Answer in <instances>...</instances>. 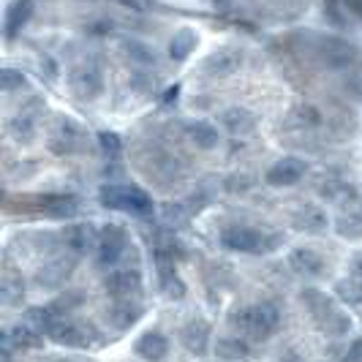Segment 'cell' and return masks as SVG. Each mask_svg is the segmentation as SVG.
Masks as SVG:
<instances>
[{
	"label": "cell",
	"instance_id": "30bf717a",
	"mask_svg": "<svg viewBox=\"0 0 362 362\" xmlns=\"http://www.w3.org/2000/svg\"><path fill=\"white\" fill-rule=\"evenodd\" d=\"M305 172H308V163L303 161V158H297V156H284L281 161H275L270 169H267L264 180H267V185H272V188H289V185H297V182L303 180Z\"/></svg>",
	"mask_w": 362,
	"mask_h": 362
},
{
	"label": "cell",
	"instance_id": "d6986e66",
	"mask_svg": "<svg viewBox=\"0 0 362 362\" xmlns=\"http://www.w3.org/2000/svg\"><path fill=\"white\" fill-rule=\"evenodd\" d=\"M291 223H294V229H300V232H308V235H322L327 226H329V218L322 207H316V204H303L294 216H291Z\"/></svg>",
	"mask_w": 362,
	"mask_h": 362
},
{
	"label": "cell",
	"instance_id": "4fadbf2b",
	"mask_svg": "<svg viewBox=\"0 0 362 362\" xmlns=\"http://www.w3.org/2000/svg\"><path fill=\"white\" fill-rule=\"evenodd\" d=\"M98 237H101V229H95V223H71L63 232V243L74 254H95Z\"/></svg>",
	"mask_w": 362,
	"mask_h": 362
},
{
	"label": "cell",
	"instance_id": "1f68e13d",
	"mask_svg": "<svg viewBox=\"0 0 362 362\" xmlns=\"http://www.w3.org/2000/svg\"><path fill=\"white\" fill-rule=\"evenodd\" d=\"M98 145H101V150L107 153L109 158H117L120 150H123V142H120V136L115 131H101L98 134Z\"/></svg>",
	"mask_w": 362,
	"mask_h": 362
},
{
	"label": "cell",
	"instance_id": "2e32d148",
	"mask_svg": "<svg viewBox=\"0 0 362 362\" xmlns=\"http://www.w3.org/2000/svg\"><path fill=\"white\" fill-rule=\"evenodd\" d=\"M134 351H136L139 360H145V362H163L166 354H169V341H166L163 332L150 329V332H142V335L136 338Z\"/></svg>",
	"mask_w": 362,
	"mask_h": 362
},
{
	"label": "cell",
	"instance_id": "d6a6232c",
	"mask_svg": "<svg viewBox=\"0 0 362 362\" xmlns=\"http://www.w3.org/2000/svg\"><path fill=\"white\" fill-rule=\"evenodd\" d=\"M294 117H297V123H300V126H305V128L319 123V112H316L313 107H300L297 112H294Z\"/></svg>",
	"mask_w": 362,
	"mask_h": 362
},
{
	"label": "cell",
	"instance_id": "f1b7e54d",
	"mask_svg": "<svg viewBox=\"0 0 362 362\" xmlns=\"http://www.w3.org/2000/svg\"><path fill=\"white\" fill-rule=\"evenodd\" d=\"M335 232L346 240H360L362 237V216L354 210L351 216H341L335 218Z\"/></svg>",
	"mask_w": 362,
	"mask_h": 362
},
{
	"label": "cell",
	"instance_id": "8d00e7d4",
	"mask_svg": "<svg viewBox=\"0 0 362 362\" xmlns=\"http://www.w3.org/2000/svg\"><path fill=\"white\" fill-rule=\"evenodd\" d=\"M351 3H354V6H357V8L362 11V0H351Z\"/></svg>",
	"mask_w": 362,
	"mask_h": 362
},
{
	"label": "cell",
	"instance_id": "4316f807",
	"mask_svg": "<svg viewBox=\"0 0 362 362\" xmlns=\"http://www.w3.org/2000/svg\"><path fill=\"white\" fill-rule=\"evenodd\" d=\"M0 289H3V303H6V305H14V303L22 300V294H25V284H22V278H17L14 270H6L3 272Z\"/></svg>",
	"mask_w": 362,
	"mask_h": 362
},
{
	"label": "cell",
	"instance_id": "7a4b0ae2",
	"mask_svg": "<svg viewBox=\"0 0 362 362\" xmlns=\"http://www.w3.org/2000/svg\"><path fill=\"white\" fill-rule=\"evenodd\" d=\"M281 325V313L272 303H256L235 316V327L245 341H267Z\"/></svg>",
	"mask_w": 362,
	"mask_h": 362
},
{
	"label": "cell",
	"instance_id": "5bb4252c",
	"mask_svg": "<svg viewBox=\"0 0 362 362\" xmlns=\"http://www.w3.org/2000/svg\"><path fill=\"white\" fill-rule=\"evenodd\" d=\"M240 66H243V52L237 47H223L204 60V74L221 79V76H232L235 71H240Z\"/></svg>",
	"mask_w": 362,
	"mask_h": 362
},
{
	"label": "cell",
	"instance_id": "3957f363",
	"mask_svg": "<svg viewBox=\"0 0 362 362\" xmlns=\"http://www.w3.org/2000/svg\"><path fill=\"white\" fill-rule=\"evenodd\" d=\"M101 204L109 210H123L136 218H150L153 216V199L147 197L142 188L136 185H120V182H112L101 188Z\"/></svg>",
	"mask_w": 362,
	"mask_h": 362
},
{
	"label": "cell",
	"instance_id": "ac0fdd59",
	"mask_svg": "<svg viewBox=\"0 0 362 362\" xmlns=\"http://www.w3.org/2000/svg\"><path fill=\"white\" fill-rule=\"evenodd\" d=\"M221 126L232 136H248L256 131V115L245 107H229L221 112Z\"/></svg>",
	"mask_w": 362,
	"mask_h": 362
},
{
	"label": "cell",
	"instance_id": "484cf974",
	"mask_svg": "<svg viewBox=\"0 0 362 362\" xmlns=\"http://www.w3.org/2000/svg\"><path fill=\"white\" fill-rule=\"evenodd\" d=\"M197 44H199V36H197L191 28L177 30V33L172 36V41H169V54H172V60H177V63L188 60L191 52L197 49Z\"/></svg>",
	"mask_w": 362,
	"mask_h": 362
},
{
	"label": "cell",
	"instance_id": "8fae6325",
	"mask_svg": "<svg viewBox=\"0 0 362 362\" xmlns=\"http://www.w3.org/2000/svg\"><path fill=\"white\" fill-rule=\"evenodd\" d=\"M210 335H213V327L207 325L204 319H191L180 327V344L188 354L194 357H204L207 349H210Z\"/></svg>",
	"mask_w": 362,
	"mask_h": 362
},
{
	"label": "cell",
	"instance_id": "5b68a950",
	"mask_svg": "<svg viewBox=\"0 0 362 362\" xmlns=\"http://www.w3.org/2000/svg\"><path fill=\"white\" fill-rule=\"evenodd\" d=\"M128 245V232L120 226V223H107L101 229V237H98V248H95V262L101 267H115L123 256H126Z\"/></svg>",
	"mask_w": 362,
	"mask_h": 362
},
{
	"label": "cell",
	"instance_id": "e575fe53",
	"mask_svg": "<svg viewBox=\"0 0 362 362\" xmlns=\"http://www.w3.org/2000/svg\"><path fill=\"white\" fill-rule=\"evenodd\" d=\"M351 270H354V278H360V281H362V256H357V259H354V267H351Z\"/></svg>",
	"mask_w": 362,
	"mask_h": 362
},
{
	"label": "cell",
	"instance_id": "d590c367",
	"mask_svg": "<svg viewBox=\"0 0 362 362\" xmlns=\"http://www.w3.org/2000/svg\"><path fill=\"white\" fill-rule=\"evenodd\" d=\"M354 204H357V213L362 216V197H357V202H354Z\"/></svg>",
	"mask_w": 362,
	"mask_h": 362
},
{
	"label": "cell",
	"instance_id": "836d02e7",
	"mask_svg": "<svg viewBox=\"0 0 362 362\" xmlns=\"http://www.w3.org/2000/svg\"><path fill=\"white\" fill-rule=\"evenodd\" d=\"M41 71L49 74V79H57V69H54V63L49 60V57H44V60H41Z\"/></svg>",
	"mask_w": 362,
	"mask_h": 362
},
{
	"label": "cell",
	"instance_id": "f546056e",
	"mask_svg": "<svg viewBox=\"0 0 362 362\" xmlns=\"http://www.w3.org/2000/svg\"><path fill=\"white\" fill-rule=\"evenodd\" d=\"M76 210H79V204H76L74 197H57L49 204H44V213L49 218H74Z\"/></svg>",
	"mask_w": 362,
	"mask_h": 362
},
{
	"label": "cell",
	"instance_id": "83f0119b",
	"mask_svg": "<svg viewBox=\"0 0 362 362\" xmlns=\"http://www.w3.org/2000/svg\"><path fill=\"white\" fill-rule=\"evenodd\" d=\"M335 297L341 300V303H349V305H357L362 303V281H351V278H344V281H338L335 284Z\"/></svg>",
	"mask_w": 362,
	"mask_h": 362
},
{
	"label": "cell",
	"instance_id": "cb8c5ba5",
	"mask_svg": "<svg viewBox=\"0 0 362 362\" xmlns=\"http://www.w3.org/2000/svg\"><path fill=\"white\" fill-rule=\"evenodd\" d=\"M218 360H226V362H237V360H245L248 357V341L240 335H223L218 338L216 346H213Z\"/></svg>",
	"mask_w": 362,
	"mask_h": 362
},
{
	"label": "cell",
	"instance_id": "277c9868",
	"mask_svg": "<svg viewBox=\"0 0 362 362\" xmlns=\"http://www.w3.org/2000/svg\"><path fill=\"white\" fill-rule=\"evenodd\" d=\"M47 338L66 349H93L98 344V329L88 322H74V319H60L57 325L47 332Z\"/></svg>",
	"mask_w": 362,
	"mask_h": 362
},
{
	"label": "cell",
	"instance_id": "7402d4cb",
	"mask_svg": "<svg viewBox=\"0 0 362 362\" xmlns=\"http://www.w3.org/2000/svg\"><path fill=\"white\" fill-rule=\"evenodd\" d=\"M8 131H11V136L17 142H33V136L38 131V112H33L30 107L19 109L17 115L11 117V123H8Z\"/></svg>",
	"mask_w": 362,
	"mask_h": 362
},
{
	"label": "cell",
	"instance_id": "ba28073f",
	"mask_svg": "<svg viewBox=\"0 0 362 362\" xmlns=\"http://www.w3.org/2000/svg\"><path fill=\"white\" fill-rule=\"evenodd\" d=\"M145 289L142 272L134 267H123V270H112L104 275V291L115 300H136Z\"/></svg>",
	"mask_w": 362,
	"mask_h": 362
},
{
	"label": "cell",
	"instance_id": "44dd1931",
	"mask_svg": "<svg viewBox=\"0 0 362 362\" xmlns=\"http://www.w3.org/2000/svg\"><path fill=\"white\" fill-rule=\"evenodd\" d=\"M185 136L188 142L197 147V150H216L218 142H221V134L213 123L207 120H197V123H188L185 126Z\"/></svg>",
	"mask_w": 362,
	"mask_h": 362
},
{
	"label": "cell",
	"instance_id": "d4e9b609",
	"mask_svg": "<svg viewBox=\"0 0 362 362\" xmlns=\"http://www.w3.org/2000/svg\"><path fill=\"white\" fill-rule=\"evenodd\" d=\"M120 49H123V54L136 69H153L156 66V52L147 47L145 41H139V38H123Z\"/></svg>",
	"mask_w": 362,
	"mask_h": 362
},
{
	"label": "cell",
	"instance_id": "e0dca14e",
	"mask_svg": "<svg viewBox=\"0 0 362 362\" xmlns=\"http://www.w3.org/2000/svg\"><path fill=\"white\" fill-rule=\"evenodd\" d=\"M139 319H142V305H139L136 300H115L107 308L109 327H115V329H120V332L131 329Z\"/></svg>",
	"mask_w": 362,
	"mask_h": 362
},
{
	"label": "cell",
	"instance_id": "52a82bcc",
	"mask_svg": "<svg viewBox=\"0 0 362 362\" xmlns=\"http://www.w3.org/2000/svg\"><path fill=\"white\" fill-rule=\"evenodd\" d=\"M69 85L79 101H93L104 93V74L95 63H82L69 71Z\"/></svg>",
	"mask_w": 362,
	"mask_h": 362
},
{
	"label": "cell",
	"instance_id": "603a6c76",
	"mask_svg": "<svg viewBox=\"0 0 362 362\" xmlns=\"http://www.w3.org/2000/svg\"><path fill=\"white\" fill-rule=\"evenodd\" d=\"M3 335L11 341L14 349H41V344H44V332L30 325V322H19Z\"/></svg>",
	"mask_w": 362,
	"mask_h": 362
},
{
	"label": "cell",
	"instance_id": "9c48e42d",
	"mask_svg": "<svg viewBox=\"0 0 362 362\" xmlns=\"http://www.w3.org/2000/svg\"><path fill=\"white\" fill-rule=\"evenodd\" d=\"M76 256L79 254H60L54 256V259H49V262H44V267L36 272V286L49 291L66 286V281L76 270Z\"/></svg>",
	"mask_w": 362,
	"mask_h": 362
},
{
	"label": "cell",
	"instance_id": "4dcf8cb0",
	"mask_svg": "<svg viewBox=\"0 0 362 362\" xmlns=\"http://www.w3.org/2000/svg\"><path fill=\"white\" fill-rule=\"evenodd\" d=\"M25 85H28V79H25L22 71H17V69H3V74H0V88H3V93L22 90Z\"/></svg>",
	"mask_w": 362,
	"mask_h": 362
},
{
	"label": "cell",
	"instance_id": "6da1fadb",
	"mask_svg": "<svg viewBox=\"0 0 362 362\" xmlns=\"http://www.w3.org/2000/svg\"><path fill=\"white\" fill-rule=\"evenodd\" d=\"M300 300H303V305L310 310L313 325L319 327L325 335H329V338H344V335L351 332V316H349L344 308H338L335 300L327 297L325 291L310 286V289H303Z\"/></svg>",
	"mask_w": 362,
	"mask_h": 362
},
{
	"label": "cell",
	"instance_id": "7c38bea8",
	"mask_svg": "<svg viewBox=\"0 0 362 362\" xmlns=\"http://www.w3.org/2000/svg\"><path fill=\"white\" fill-rule=\"evenodd\" d=\"M79 142H82V131H79L76 123L66 120V117L54 120V126L49 128V147H52V153L71 156V153L79 150Z\"/></svg>",
	"mask_w": 362,
	"mask_h": 362
},
{
	"label": "cell",
	"instance_id": "9a60e30c",
	"mask_svg": "<svg viewBox=\"0 0 362 362\" xmlns=\"http://www.w3.org/2000/svg\"><path fill=\"white\" fill-rule=\"evenodd\" d=\"M322 60L329 69H349L354 60H360V49L349 41H338V38H327L322 44Z\"/></svg>",
	"mask_w": 362,
	"mask_h": 362
},
{
	"label": "cell",
	"instance_id": "8992f818",
	"mask_svg": "<svg viewBox=\"0 0 362 362\" xmlns=\"http://www.w3.org/2000/svg\"><path fill=\"white\" fill-rule=\"evenodd\" d=\"M221 245L232 254H262V251H270L267 248V237L262 232H256L251 226H226L221 232Z\"/></svg>",
	"mask_w": 362,
	"mask_h": 362
},
{
	"label": "cell",
	"instance_id": "ffe728a7",
	"mask_svg": "<svg viewBox=\"0 0 362 362\" xmlns=\"http://www.w3.org/2000/svg\"><path fill=\"white\" fill-rule=\"evenodd\" d=\"M289 267L297 275L319 278L325 272V259H322V254H316L313 248H294L289 254Z\"/></svg>",
	"mask_w": 362,
	"mask_h": 362
}]
</instances>
